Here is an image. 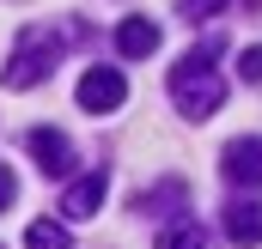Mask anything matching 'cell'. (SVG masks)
Masks as SVG:
<instances>
[{
    "label": "cell",
    "mask_w": 262,
    "mask_h": 249,
    "mask_svg": "<svg viewBox=\"0 0 262 249\" xmlns=\"http://www.w3.org/2000/svg\"><path fill=\"white\" fill-rule=\"evenodd\" d=\"M220 49H226V43L207 37V43H195L183 61L171 67V104H177L189 122H207V116L226 104V79H220V67H213V61H220Z\"/></svg>",
    "instance_id": "obj_1"
},
{
    "label": "cell",
    "mask_w": 262,
    "mask_h": 249,
    "mask_svg": "<svg viewBox=\"0 0 262 249\" xmlns=\"http://www.w3.org/2000/svg\"><path fill=\"white\" fill-rule=\"evenodd\" d=\"M61 49H67L61 24H25L18 43H12V55H6V67H0V85H6V91L43 85V79L55 73V61H61Z\"/></svg>",
    "instance_id": "obj_2"
},
{
    "label": "cell",
    "mask_w": 262,
    "mask_h": 249,
    "mask_svg": "<svg viewBox=\"0 0 262 249\" xmlns=\"http://www.w3.org/2000/svg\"><path fill=\"white\" fill-rule=\"evenodd\" d=\"M122 97H128V79H122L116 67H85V79H79V110L110 116V110H122Z\"/></svg>",
    "instance_id": "obj_3"
},
{
    "label": "cell",
    "mask_w": 262,
    "mask_h": 249,
    "mask_svg": "<svg viewBox=\"0 0 262 249\" xmlns=\"http://www.w3.org/2000/svg\"><path fill=\"white\" fill-rule=\"evenodd\" d=\"M220 170H226V183H238V188H262V140L256 134L232 140L220 152Z\"/></svg>",
    "instance_id": "obj_4"
},
{
    "label": "cell",
    "mask_w": 262,
    "mask_h": 249,
    "mask_svg": "<svg viewBox=\"0 0 262 249\" xmlns=\"http://www.w3.org/2000/svg\"><path fill=\"white\" fill-rule=\"evenodd\" d=\"M25 146H31V158H37L49 177H67V170H73V140H67L61 128H31Z\"/></svg>",
    "instance_id": "obj_5"
},
{
    "label": "cell",
    "mask_w": 262,
    "mask_h": 249,
    "mask_svg": "<svg viewBox=\"0 0 262 249\" xmlns=\"http://www.w3.org/2000/svg\"><path fill=\"white\" fill-rule=\"evenodd\" d=\"M104 188H110V177H104V170L73 177V183L61 188V213H67V219H92V213L104 207Z\"/></svg>",
    "instance_id": "obj_6"
},
{
    "label": "cell",
    "mask_w": 262,
    "mask_h": 249,
    "mask_svg": "<svg viewBox=\"0 0 262 249\" xmlns=\"http://www.w3.org/2000/svg\"><path fill=\"white\" fill-rule=\"evenodd\" d=\"M226 237L238 249L262 243V201H232V207H226Z\"/></svg>",
    "instance_id": "obj_7"
},
{
    "label": "cell",
    "mask_w": 262,
    "mask_h": 249,
    "mask_svg": "<svg viewBox=\"0 0 262 249\" xmlns=\"http://www.w3.org/2000/svg\"><path fill=\"white\" fill-rule=\"evenodd\" d=\"M159 49V24L152 18H122L116 24V55L122 61H140V55H152Z\"/></svg>",
    "instance_id": "obj_8"
},
{
    "label": "cell",
    "mask_w": 262,
    "mask_h": 249,
    "mask_svg": "<svg viewBox=\"0 0 262 249\" xmlns=\"http://www.w3.org/2000/svg\"><path fill=\"white\" fill-rule=\"evenodd\" d=\"M159 249H213V237H207L201 219H171V225L159 231Z\"/></svg>",
    "instance_id": "obj_9"
},
{
    "label": "cell",
    "mask_w": 262,
    "mask_h": 249,
    "mask_svg": "<svg viewBox=\"0 0 262 249\" xmlns=\"http://www.w3.org/2000/svg\"><path fill=\"white\" fill-rule=\"evenodd\" d=\"M25 249H73V237H67L55 219H37V225L25 231Z\"/></svg>",
    "instance_id": "obj_10"
},
{
    "label": "cell",
    "mask_w": 262,
    "mask_h": 249,
    "mask_svg": "<svg viewBox=\"0 0 262 249\" xmlns=\"http://www.w3.org/2000/svg\"><path fill=\"white\" fill-rule=\"evenodd\" d=\"M220 6H226V0H177V12H183V18H213Z\"/></svg>",
    "instance_id": "obj_11"
},
{
    "label": "cell",
    "mask_w": 262,
    "mask_h": 249,
    "mask_svg": "<svg viewBox=\"0 0 262 249\" xmlns=\"http://www.w3.org/2000/svg\"><path fill=\"white\" fill-rule=\"evenodd\" d=\"M238 73H244L250 85H262V49H244V55H238Z\"/></svg>",
    "instance_id": "obj_12"
},
{
    "label": "cell",
    "mask_w": 262,
    "mask_h": 249,
    "mask_svg": "<svg viewBox=\"0 0 262 249\" xmlns=\"http://www.w3.org/2000/svg\"><path fill=\"white\" fill-rule=\"evenodd\" d=\"M12 201H18V183H12V170H6V164H0V213H6V207H12Z\"/></svg>",
    "instance_id": "obj_13"
}]
</instances>
